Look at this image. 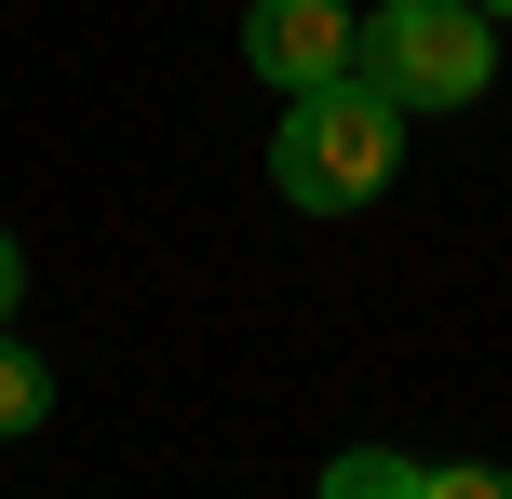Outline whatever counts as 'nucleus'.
Segmentation results:
<instances>
[{
  "mask_svg": "<svg viewBox=\"0 0 512 499\" xmlns=\"http://www.w3.org/2000/svg\"><path fill=\"white\" fill-rule=\"evenodd\" d=\"M391 162H405V108H391L364 68L283 95V135H270V189H283V203L351 216V203H378V189H391Z\"/></svg>",
  "mask_w": 512,
  "mask_h": 499,
  "instance_id": "nucleus-1",
  "label": "nucleus"
},
{
  "mask_svg": "<svg viewBox=\"0 0 512 499\" xmlns=\"http://www.w3.org/2000/svg\"><path fill=\"white\" fill-rule=\"evenodd\" d=\"M351 68L378 81L391 108H472L499 81V54H486V14H472V0H378Z\"/></svg>",
  "mask_w": 512,
  "mask_h": 499,
  "instance_id": "nucleus-2",
  "label": "nucleus"
},
{
  "mask_svg": "<svg viewBox=\"0 0 512 499\" xmlns=\"http://www.w3.org/2000/svg\"><path fill=\"white\" fill-rule=\"evenodd\" d=\"M351 54H364V14H351V0H243V68L283 81V95L337 81Z\"/></svg>",
  "mask_w": 512,
  "mask_h": 499,
  "instance_id": "nucleus-3",
  "label": "nucleus"
},
{
  "mask_svg": "<svg viewBox=\"0 0 512 499\" xmlns=\"http://www.w3.org/2000/svg\"><path fill=\"white\" fill-rule=\"evenodd\" d=\"M324 499H432V459H391V446H351V459H324Z\"/></svg>",
  "mask_w": 512,
  "mask_h": 499,
  "instance_id": "nucleus-4",
  "label": "nucleus"
},
{
  "mask_svg": "<svg viewBox=\"0 0 512 499\" xmlns=\"http://www.w3.org/2000/svg\"><path fill=\"white\" fill-rule=\"evenodd\" d=\"M41 419H54V378L27 365L14 338H0V432H41Z\"/></svg>",
  "mask_w": 512,
  "mask_h": 499,
  "instance_id": "nucleus-5",
  "label": "nucleus"
},
{
  "mask_svg": "<svg viewBox=\"0 0 512 499\" xmlns=\"http://www.w3.org/2000/svg\"><path fill=\"white\" fill-rule=\"evenodd\" d=\"M14 297H27V257H14V230H0V324H14Z\"/></svg>",
  "mask_w": 512,
  "mask_h": 499,
  "instance_id": "nucleus-6",
  "label": "nucleus"
},
{
  "mask_svg": "<svg viewBox=\"0 0 512 499\" xmlns=\"http://www.w3.org/2000/svg\"><path fill=\"white\" fill-rule=\"evenodd\" d=\"M472 14H512V0H472Z\"/></svg>",
  "mask_w": 512,
  "mask_h": 499,
  "instance_id": "nucleus-7",
  "label": "nucleus"
}]
</instances>
